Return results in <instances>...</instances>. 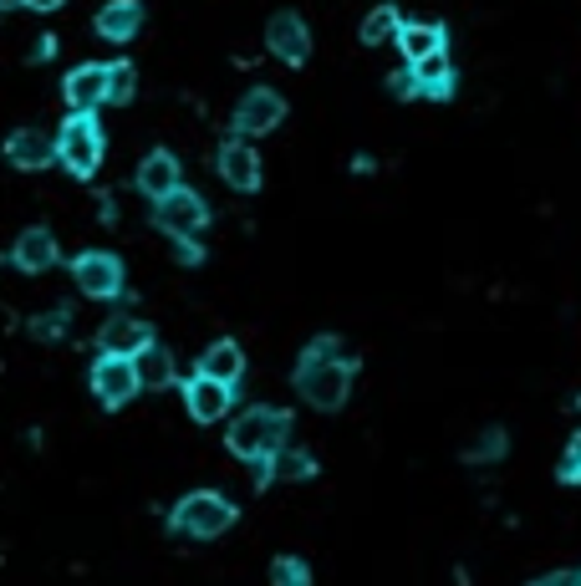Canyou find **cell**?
Returning <instances> with one entry per match:
<instances>
[{
	"mask_svg": "<svg viewBox=\"0 0 581 586\" xmlns=\"http://www.w3.org/2000/svg\"><path fill=\"white\" fill-rule=\"evenodd\" d=\"M219 179L240 194H255L260 189V154L245 138H230V144L219 148Z\"/></svg>",
	"mask_w": 581,
	"mask_h": 586,
	"instance_id": "30bf717a",
	"label": "cell"
},
{
	"mask_svg": "<svg viewBox=\"0 0 581 586\" xmlns=\"http://www.w3.org/2000/svg\"><path fill=\"white\" fill-rule=\"evenodd\" d=\"M316 475V459L302 455V449H276L270 455V479H312Z\"/></svg>",
	"mask_w": 581,
	"mask_h": 586,
	"instance_id": "7402d4cb",
	"label": "cell"
},
{
	"mask_svg": "<svg viewBox=\"0 0 581 586\" xmlns=\"http://www.w3.org/2000/svg\"><path fill=\"white\" fill-rule=\"evenodd\" d=\"M235 388H225V383H215V378H194V383H184V403H189V413H194V423H219L225 413H230V403H235Z\"/></svg>",
	"mask_w": 581,
	"mask_h": 586,
	"instance_id": "8fae6325",
	"label": "cell"
},
{
	"mask_svg": "<svg viewBox=\"0 0 581 586\" xmlns=\"http://www.w3.org/2000/svg\"><path fill=\"white\" fill-rule=\"evenodd\" d=\"M352 372H357V362L342 352L337 336H316L312 348L302 352V368H296V393H302L312 408L332 413V408L347 403Z\"/></svg>",
	"mask_w": 581,
	"mask_h": 586,
	"instance_id": "6da1fadb",
	"label": "cell"
},
{
	"mask_svg": "<svg viewBox=\"0 0 581 586\" xmlns=\"http://www.w3.org/2000/svg\"><path fill=\"white\" fill-rule=\"evenodd\" d=\"M134 378H138V388H169V383H174V358H169V348H158V342L138 348V352H134Z\"/></svg>",
	"mask_w": 581,
	"mask_h": 586,
	"instance_id": "ffe728a7",
	"label": "cell"
},
{
	"mask_svg": "<svg viewBox=\"0 0 581 586\" xmlns=\"http://www.w3.org/2000/svg\"><path fill=\"white\" fill-rule=\"evenodd\" d=\"M398 47H403V57H408V61L434 57V51H444V26H434V21L398 26Z\"/></svg>",
	"mask_w": 581,
	"mask_h": 586,
	"instance_id": "44dd1931",
	"label": "cell"
},
{
	"mask_svg": "<svg viewBox=\"0 0 581 586\" xmlns=\"http://www.w3.org/2000/svg\"><path fill=\"white\" fill-rule=\"evenodd\" d=\"M138 189L148 194V199H164L169 189H179V158L174 154H148L144 158V168H138Z\"/></svg>",
	"mask_w": 581,
	"mask_h": 586,
	"instance_id": "d6986e66",
	"label": "cell"
},
{
	"mask_svg": "<svg viewBox=\"0 0 581 586\" xmlns=\"http://www.w3.org/2000/svg\"><path fill=\"white\" fill-rule=\"evenodd\" d=\"M72 275H77V286H82V296L92 301H112L122 291V261L108 251H87L72 261Z\"/></svg>",
	"mask_w": 581,
	"mask_h": 586,
	"instance_id": "8992f818",
	"label": "cell"
},
{
	"mask_svg": "<svg viewBox=\"0 0 581 586\" xmlns=\"http://www.w3.org/2000/svg\"><path fill=\"white\" fill-rule=\"evenodd\" d=\"M6 6H21V0H0V11H6Z\"/></svg>",
	"mask_w": 581,
	"mask_h": 586,
	"instance_id": "d6a6232c",
	"label": "cell"
},
{
	"mask_svg": "<svg viewBox=\"0 0 581 586\" xmlns=\"http://www.w3.org/2000/svg\"><path fill=\"white\" fill-rule=\"evenodd\" d=\"M6 158H11L16 168H47L51 158H57V138L41 128H16L11 138H6Z\"/></svg>",
	"mask_w": 581,
	"mask_h": 586,
	"instance_id": "4fadbf2b",
	"label": "cell"
},
{
	"mask_svg": "<svg viewBox=\"0 0 581 586\" xmlns=\"http://www.w3.org/2000/svg\"><path fill=\"white\" fill-rule=\"evenodd\" d=\"M235 526V505L225 495H209V490H194L174 505V530L189 540H215Z\"/></svg>",
	"mask_w": 581,
	"mask_h": 586,
	"instance_id": "3957f363",
	"label": "cell"
},
{
	"mask_svg": "<svg viewBox=\"0 0 581 586\" xmlns=\"http://www.w3.org/2000/svg\"><path fill=\"white\" fill-rule=\"evenodd\" d=\"M270 586H312V566L302 556H276L270 561Z\"/></svg>",
	"mask_w": 581,
	"mask_h": 586,
	"instance_id": "d4e9b609",
	"label": "cell"
},
{
	"mask_svg": "<svg viewBox=\"0 0 581 586\" xmlns=\"http://www.w3.org/2000/svg\"><path fill=\"white\" fill-rule=\"evenodd\" d=\"M148 342H154V332H148V322H138V316H112V322L102 326V336H97V348L108 352V358H134Z\"/></svg>",
	"mask_w": 581,
	"mask_h": 586,
	"instance_id": "5bb4252c",
	"label": "cell"
},
{
	"mask_svg": "<svg viewBox=\"0 0 581 586\" xmlns=\"http://www.w3.org/2000/svg\"><path fill=\"white\" fill-rule=\"evenodd\" d=\"M158 209H154V225L164 229V235H174V240H189V235H205V225H209V209H205V199L194 189H169L164 199H154Z\"/></svg>",
	"mask_w": 581,
	"mask_h": 586,
	"instance_id": "5b68a950",
	"label": "cell"
},
{
	"mask_svg": "<svg viewBox=\"0 0 581 586\" xmlns=\"http://www.w3.org/2000/svg\"><path fill=\"white\" fill-rule=\"evenodd\" d=\"M408 72H413V92L439 97V102H444V97L454 92V67H449V57H444V51L408 61Z\"/></svg>",
	"mask_w": 581,
	"mask_h": 586,
	"instance_id": "2e32d148",
	"label": "cell"
},
{
	"mask_svg": "<svg viewBox=\"0 0 581 586\" xmlns=\"http://www.w3.org/2000/svg\"><path fill=\"white\" fill-rule=\"evenodd\" d=\"M57 158L72 168L77 179H92L97 164H102V128H97L92 113H72L57 133Z\"/></svg>",
	"mask_w": 581,
	"mask_h": 586,
	"instance_id": "277c9868",
	"label": "cell"
},
{
	"mask_svg": "<svg viewBox=\"0 0 581 586\" xmlns=\"http://www.w3.org/2000/svg\"><path fill=\"white\" fill-rule=\"evenodd\" d=\"M138 31H144V6H138V0H108V6L97 11V37L134 41Z\"/></svg>",
	"mask_w": 581,
	"mask_h": 586,
	"instance_id": "9a60e30c",
	"label": "cell"
},
{
	"mask_svg": "<svg viewBox=\"0 0 581 586\" xmlns=\"http://www.w3.org/2000/svg\"><path fill=\"white\" fill-rule=\"evenodd\" d=\"M11 261L21 265V271H31V275L51 271V265H57V235H51V229H26V235L16 240Z\"/></svg>",
	"mask_w": 581,
	"mask_h": 586,
	"instance_id": "e0dca14e",
	"label": "cell"
},
{
	"mask_svg": "<svg viewBox=\"0 0 581 586\" xmlns=\"http://www.w3.org/2000/svg\"><path fill=\"white\" fill-rule=\"evenodd\" d=\"M179 261H184V265H199V261H205V251H199V235L179 240Z\"/></svg>",
	"mask_w": 581,
	"mask_h": 586,
	"instance_id": "f546056e",
	"label": "cell"
},
{
	"mask_svg": "<svg viewBox=\"0 0 581 586\" xmlns=\"http://www.w3.org/2000/svg\"><path fill=\"white\" fill-rule=\"evenodd\" d=\"M398 26L403 21H398V11H393V6H377V11L363 21V41H367V47H383L387 37H398Z\"/></svg>",
	"mask_w": 581,
	"mask_h": 586,
	"instance_id": "cb8c5ba5",
	"label": "cell"
},
{
	"mask_svg": "<svg viewBox=\"0 0 581 586\" xmlns=\"http://www.w3.org/2000/svg\"><path fill=\"white\" fill-rule=\"evenodd\" d=\"M387 87H393V97H413V72H398Z\"/></svg>",
	"mask_w": 581,
	"mask_h": 586,
	"instance_id": "4dcf8cb0",
	"label": "cell"
},
{
	"mask_svg": "<svg viewBox=\"0 0 581 586\" xmlns=\"http://www.w3.org/2000/svg\"><path fill=\"white\" fill-rule=\"evenodd\" d=\"M286 118V97L270 92V87H255V92L240 97V108H235V133L240 138H260V133L280 128Z\"/></svg>",
	"mask_w": 581,
	"mask_h": 586,
	"instance_id": "52a82bcc",
	"label": "cell"
},
{
	"mask_svg": "<svg viewBox=\"0 0 581 586\" xmlns=\"http://www.w3.org/2000/svg\"><path fill=\"white\" fill-rule=\"evenodd\" d=\"M266 47L276 51L286 67H302V61L312 57V31H306V21L296 11H280V16H270V26H266Z\"/></svg>",
	"mask_w": 581,
	"mask_h": 586,
	"instance_id": "9c48e42d",
	"label": "cell"
},
{
	"mask_svg": "<svg viewBox=\"0 0 581 586\" xmlns=\"http://www.w3.org/2000/svg\"><path fill=\"white\" fill-rule=\"evenodd\" d=\"M31 332L41 336V342H51V336H61L67 332V312H51V316H37V322H31Z\"/></svg>",
	"mask_w": 581,
	"mask_h": 586,
	"instance_id": "83f0119b",
	"label": "cell"
},
{
	"mask_svg": "<svg viewBox=\"0 0 581 586\" xmlns=\"http://www.w3.org/2000/svg\"><path fill=\"white\" fill-rule=\"evenodd\" d=\"M557 475H561V485H581V429H577V439H571V449H567Z\"/></svg>",
	"mask_w": 581,
	"mask_h": 586,
	"instance_id": "4316f807",
	"label": "cell"
},
{
	"mask_svg": "<svg viewBox=\"0 0 581 586\" xmlns=\"http://www.w3.org/2000/svg\"><path fill=\"white\" fill-rule=\"evenodd\" d=\"M21 6H31V11H57L61 0H21Z\"/></svg>",
	"mask_w": 581,
	"mask_h": 586,
	"instance_id": "1f68e13d",
	"label": "cell"
},
{
	"mask_svg": "<svg viewBox=\"0 0 581 586\" xmlns=\"http://www.w3.org/2000/svg\"><path fill=\"white\" fill-rule=\"evenodd\" d=\"M199 372L215 378V383H225V388H235L245 378V352L235 348V342H209L205 358H199Z\"/></svg>",
	"mask_w": 581,
	"mask_h": 586,
	"instance_id": "ac0fdd59",
	"label": "cell"
},
{
	"mask_svg": "<svg viewBox=\"0 0 581 586\" xmlns=\"http://www.w3.org/2000/svg\"><path fill=\"white\" fill-rule=\"evenodd\" d=\"M134 92H138L134 61H112L108 67V97H102V102H134Z\"/></svg>",
	"mask_w": 581,
	"mask_h": 586,
	"instance_id": "603a6c76",
	"label": "cell"
},
{
	"mask_svg": "<svg viewBox=\"0 0 581 586\" xmlns=\"http://www.w3.org/2000/svg\"><path fill=\"white\" fill-rule=\"evenodd\" d=\"M92 393H97V403L102 408H122L128 398L138 393V378H134V358H97V368H92Z\"/></svg>",
	"mask_w": 581,
	"mask_h": 586,
	"instance_id": "ba28073f",
	"label": "cell"
},
{
	"mask_svg": "<svg viewBox=\"0 0 581 586\" xmlns=\"http://www.w3.org/2000/svg\"><path fill=\"white\" fill-rule=\"evenodd\" d=\"M505 429H484L480 439L470 443V449H464V459H470V465H495L500 455H505Z\"/></svg>",
	"mask_w": 581,
	"mask_h": 586,
	"instance_id": "484cf974",
	"label": "cell"
},
{
	"mask_svg": "<svg viewBox=\"0 0 581 586\" xmlns=\"http://www.w3.org/2000/svg\"><path fill=\"white\" fill-rule=\"evenodd\" d=\"M525 586H581V566H567V572H545V576H535V582H525Z\"/></svg>",
	"mask_w": 581,
	"mask_h": 586,
	"instance_id": "f1b7e54d",
	"label": "cell"
},
{
	"mask_svg": "<svg viewBox=\"0 0 581 586\" xmlns=\"http://www.w3.org/2000/svg\"><path fill=\"white\" fill-rule=\"evenodd\" d=\"M61 97H67V108H72V113L102 108V97H108V67L87 61V67L67 72V82H61Z\"/></svg>",
	"mask_w": 581,
	"mask_h": 586,
	"instance_id": "7c38bea8",
	"label": "cell"
},
{
	"mask_svg": "<svg viewBox=\"0 0 581 586\" xmlns=\"http://www.w3.org/2000/svg\"><path fill=\"white\" fill-rule=\"evenodd\" d=\"M290 439V413H280V408H250V413H240V419L230 423V455L235 459H270L276 449H286Z\"/></svg>",
	"mask_w": 581,
	"mask_h": 586,
	"instance_id": "7a4b0ae2",
	"label": "cell"
}]
</instances>
